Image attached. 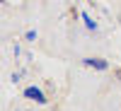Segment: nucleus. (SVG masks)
<instances>
[{"label":"nucleus","instance_id":"f257e3e1","mask_svg":"<svg viewBox=\"0 0 121 111\" xmlns=\"http://www.w3.org/2000/svg\"><path fill=\"white\" fill-rule=\"evenodd\" d=\"M24 97L32 99V102H36V104H46V97H44V92L39 87H27L24 89Z\"/></svg>","mask_w":121,"mask_h":111},{"label":"nucleus","instance_id":"f03ea898","mask_svg":"<svg viewBox=\"0 0 121 111\" xmlns=\"http://www.w3.org/2000/svg\"><path fill=\"white\" fill-rule=\"evenodd\" d=\"M82 63L87 68H95V70H107L109 68V63H107L104 58H82Z\"/></svg>","mask_w":121,"mask_h":111},{"label":"nucleus","instance_id":"20e7f679","mask_svg":"<svg viewBox=\"0 0 121 111\" xmlns=\"http://www.w3.org/2000/svg\"><path fill=\"white\" fill-rule=\"evenodd\" d=\"M116 77H121V70H116Z\"/></svg>","mask_w":121,"mask_h":111},{"label":"nucleus","instance_id":"7ed1b4c3","mask_svg":"<svg viewBox=\"0 0 121 111\" xmlns=\"http://www.w3.org/2000/svg\"><path fill=\"white\" fill-rule=\"evenodd\" d=\"M82 19H85V27H87V29H97V22H95L87 12H82Z\"/></svg>","mask_w":121,"mask_h":111}]
</instances>
